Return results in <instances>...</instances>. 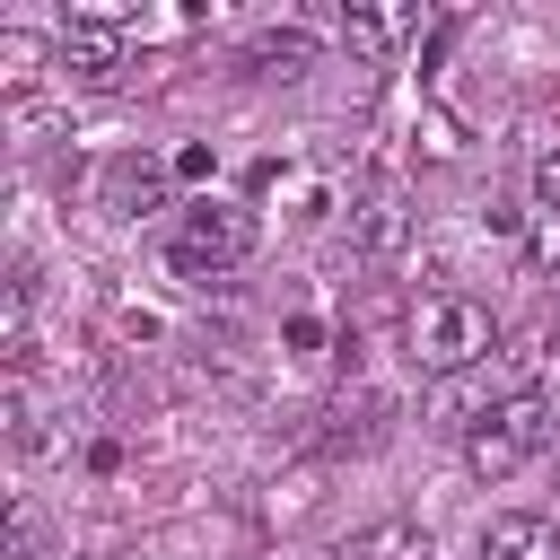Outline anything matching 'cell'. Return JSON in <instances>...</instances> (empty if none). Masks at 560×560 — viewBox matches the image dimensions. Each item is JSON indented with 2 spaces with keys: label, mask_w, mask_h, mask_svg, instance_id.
Returning <instances> with one entry per match:
<instances>
[{
  "label": "cell",
  "mask_w": 560,
  "mask_h": 560,
  "mask_svg": "<svg viewBox=\"0 0 560 560\" xmlns=\"http://www.w3.org/2000/svg\"><path fill=\"white\" fill-rule=\"evenodd\" d=\"M402 350H411V368H429V376H464V368H481V359L499 350V324H490V306H481V298L438 289V298H420V306H411Z\"/></svg>",
  "instance_id": "6da1fadb"
},
{
  "label": "cell",
  "mask_w": 560,
  "mask_h": 560,
  "mask_svg": "<svg viewBox=\"0 0 560 560\" xmlns=\"http://www.w3.org/2000/svg\"><path fill=\"white\" fill-rule=\"evenodd\" d=\"M542 446H551V402H542V394H508V402H490V411L464 429V464H472L481 481L525 472Z\"/></svg>",
  "instance_id": "7a4b0ae2"
},
{
  "label": "cell",
  "mask_w": 560,
  "mask_h": 560,
  "mask_svg": "<svg viewBox=\"0 0 560 560\" xmlns=\"http://www.w3.org/2000/svg\"><path fill=\"white\" fill-rule=\"evenodd\" d=\"M254 245H262V219H254V210H236V201H192V210H184V236L166 245V271L201 289V280H219L228 262H245Z\"/></svg>",
  "instance_id": "3957f363"
},
{
  "label": "cell",
  "mask_w": 560,
  "mask_h": 560,
  "mask_svg": "<svg viewBox=\"0 0 560 560\" xmlns=\"http://www.w3.org/2000/svg\"><path fill=\"white\" fill-rule=\"evenodd\" d=\"M61 70H70V88H122L131 79V9H70Z\"/></svg>",
  "instance_id": "277c9868"
},
{
  "label": "cell",
  "mask_w": 560,
  "mask_h": 560,
  "mask_svg": "<svg viewBox=\"0 0 560 560\" xmlns=\"http://www.w3.org/2000/svg\"><path fill=\"white\" fill-rule=\"evenodd\" d=\"M402 236H411V201H402L394 184H376V192H359V201H350V245H359L368 262H394V254H402Z\"/></svg>",
  "instance_id": "5b68a950"
},
{
  "label": "cell",
  "mask_w": 560,
  "mask_h": 560,
  "mask_svg": "<svg viewBox=\"0 0 560 560\" xmlns=\"http://www.w3.org/2000/svg\"><path fill=\"white\" fill-rule=\"evenodd\" d=\"M481 560H560V525L542 508H499L481 525Z\"/></svg>",
  "instance_id": "8992f818"
},
{
  "label": "cell",
  "mask_w": 560,
  "mask_h": 560,
  "mask_svg": "<svg viewBox=\"0 0 560 560\" xmlns=\"http://www.w3.org/2000/svg\"><path fill=\"white\" fill-rule=\"evenodd\" d=\"M315 61H324V35L298 26V18H289V26H262V35L245 44V70H254V79H306Z\"/></svg>",
  "instance_id": "52a82bcc"
},
{
  "label": "cell",
  "mask_w": 560,
  "mask_h": 560,
  "mask_svg": "<svg viewBox=\"0 0 560 560\" xmlns=\"http://www.w3.org/2000/svg\"><path fill=\"white\" fill-rule=\"evenodd\" d=\"M341 560H438V551H429V534L411 516H376V525H359L341 542Z\"/></svg>",
  "instance_id": "ba28073f"
},
{
  "label": "cell",
  "mask_w": 560,
  "mask_h": 560,
  "mask_svg": "<svg viewBox=\"0 0 560 560\" xmlns=\"http://www.w3.org/2000/svg\"><path fill=\"white\" fill-rule=\"evenodd\" d=\"M411 35H420V9H350V18H341V44L368 52V61L394 52V44H411Z\"/></svg>",
  "instance_id": "9c48e42d"
},
{
  "label": "cell",
  "mask_w": 560,
  "mask_h": 560,
  "mask_svg": "<svg viewBox=\"0 0 560 560\" xmlns=\"http://www.w3.org/2000/svg\"><path fill=\"white\" fill-rule=\"evenodd\" d=\"M44 61H61V44H44V35H26V26H0V88H9V96H26V88L44 79Z\"/></svg>",
  "instance_id": "30bf717a"
},
{
  "label": "cell",
  "mask_w": 560,
  "mask_h": 560,
  "mask_svg": "<svg viewBox=\"0 0 560 560\" xmlns=\"http://www.w3.org/2000/svg\"><path fill=\"white\" fill-rule=\"evenodd\" d=\"M158 184H166V166H149V158H114V166H105V210H114V219H140V210L158 201Z\"/></svg>",
  "instance_id": "8fae6325"
},
{
  "label": "cell",
  "mask_w": 560,
  "mask_h": 560,
  "mask_svg": "<svg viewBox=\"0 0 560 560\" xmlns=\"http://www.w3.org/2000/svg\"><path fill=\"white\" fill-rule=\"evenodd\" d=\"M516 245H525V262H534V271H560V210L525 201V236H516Z\"/></svg>",
  "instance_id": "7c38bea8"
},
{
  "label": "cell",
  "mask_w": 560,
  "mask_h": 560,
  "mask_svg": "<svg viewBox=\"0 0 560 560\" xmlns=\"http://www.w3.org/2000/svg\"><path fill=\"white\" fill-rule=\"evenodd\" d=\"M122 341H158V306H140V298H114V315H105Z\"/></svg>",
  "instance_id": "4fadbf2b"
},
{
  "label": "cell",
  "mask_w": 560,
  "mask_h": 560,
  "mask_svg": "<svg viewBox=\"0 0 560 560\" xmlns=\"http://www.w3.org/2000/svg\"><path fill=\"white\" fill-rule=\"evenodd\" d=\"M534 201H542V210H560V149H542V158H534Z\"/></svg>",
  "instance_id": "5bb4252c"
},
{
  "label": "cell",
  "mask_w": 560,
  "mask_h": 560,
  "mask_svg": "<svg viewBox=\"0 0 560 560\" xmlns=\"http://www.w3.org/2000/svg\"><path fill=\"white\" fill-rule=\"evenodd\" d=\"M210 166H219V158H210V149H201V140H192V149H175V175H184V184H201V175H210Z\"/></svg>",
  "instance_id": "9a60e30c"
}]
</instances>
